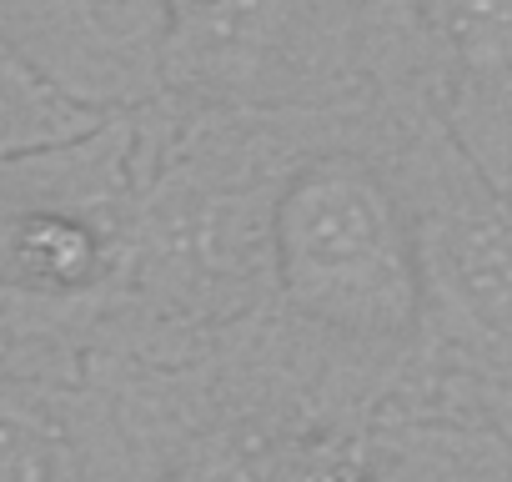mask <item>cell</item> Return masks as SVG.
<instances>
[{
  "instance_id": "cell-7",
  "label": "cell",
  "mask_w": 512,
  "mask_h": 482,
  "mask_svg": "<svg viewBox=\"0 0 512 482\" xmlns=\"http://www.w3.org/2000/svg\"><path fill=\"white\" fill-rule=\"evenodd\" d=\"M272 482H362V472L342 457H302V462L282 467Z\"/></svg>"
},
{
  "instance_id": "cell-1",
  "label": "cell",
  "mask_w": 512,
  "mask_h": 482,
  "mask_svg": "<svg viewBox=\"0 0 512 482\" xmlns=\"http://www.w3.org/2000/svg\"><path fill=\"white\" fill-rule=\"evenodd\" d=\"M267 241L282 297L342 337L382 342L422 317L427 277L412 216L352 151L312 156L282 181Z\"/></svg>"
},
{
  "instance_id": "cell-2",
  "label": "cell",
  "mask_w": 512,
  "mask_h": 482,
  "mask_svg": "<svg viewBox=\"0 0 512 482\" xmlns=\"http://www.w3.org/2000/svg\"><path fill=\"white\" fill-rule=\"evenodd\" d=\"M0 36L96 116L166 86V0H0Z\"/></svg>"
},
{
  "instance_id": "cell-6",
  "label": "cell",
  "mask_w": 512,
  "mask_h": 482,
  "mask_svg": "<svg viewBox=\"0 0 512 482\" xmlns=\"http://www.w3.org/2000/svg\"><path fill=\"white\" fill-rule=\"evenodd\" d=\"M0 482H76L71 442L36 412L0 407Z\"/></svg>"
},
{
  "instance_id": "cell-4",
  "label": "cell",
  "mask_w": 512,
  "mask_h": 482,
  "mask_svg": "<svg viewBox=\"0 0 512 482\" xmlns=\"http://www.w3.org/2000/svg\"><path fill=\"white\" fill-rule=\"evenodd\" d=\"M106 116L61 96L6 36H0V151H46L91 136Z\"/></svg>"
},
{
  "instance_id": "cell-8",
  "label": "cell",
  "mask_w": 512,
  "mask_h": 482,
  "mask_svg": "<svg viewBox=\"0 0 512 482\" xmlns=\"http://www.w3.org/2000/svg\"><path fill=\"white\" fill-rule=\"evenodd\" d=\"M211 6H221V0H166L171 26H176V21H186V16H201V11H211Z\"/></svg>"
},
{
  "instance_id": "cell-5",
  "label": "cell",
  "mask_w": 512,
  "mask_h": 482,
  "mask_svg": "<svg viewBox=\"0 0 512 482\" xmlns=\"http://www.w3.org/2000/svg\"><path fill=\"white\" fill-rule=\"evenodd\" d=\"M101 267V236L71 211H31L11 231V272L31 287H81Z\"/></svg>"
},
{
  "instance_id": "cell-3",
  "label": "cell",
  "mask_w": 512,
  "mask_h": 482,
  "mask_svg": "<svg viewBox=\"0 0 512 482\" xmlns=\"http://www.w3.org/2000/svg\"><path fill=\"white\" fill-rule=\"evenodd\" d=\"M417 161L432 191V211L412 221L422 277L442 282L482 332L512 342V216L497 181L447 146H427Z\"/></svg>"
}]
</instances>
